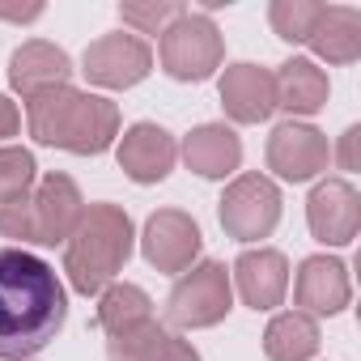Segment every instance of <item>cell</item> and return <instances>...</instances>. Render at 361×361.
Returning a JSON list of instances; mask_svg holds the SVG:
<instances>
[{"instance_id": "f546056e", "label": "cell", "mask_w": 361, "mask_h": 361, "mask_svg": "<svg viewBox=\"0 0 361 361\" xmlns=\"http://www.w3.org/2000/svg\"><path fill=\"white\" fill-rule=\"evenodd\" d=\"M0 18H5V22H35V18H43V5H26V9H0Z\"/></svg>"}, {"instance_id": "4316f807", "label": "cell", "mask_w": 361, "mask_h": 361, "mask_svg": "<svg viewBox=\"0 0 361 361\" xmlns=\"http://www.w3.org/2000/svg\"><path fill=\"white\" fill-rule=\"evenodd\" d=\"M145 361H200V353H196V344H192V340L174 336V331H166V340H161V344H157Z\"/></svg>"}, {"instance_id": "d6986e66", "label": "cell", "mask_w": 361, "mask_h": 361, "mask_svg": "<svg viewBox=\"0 0 361 361\" xmlns=\"http://www.w3.org/2000/svg\"><path fill=\"white\" fill-rule=\"evenodd\" d=\"M276 77V106H285L289 115H319L327 106V73L314 64V60H285Z\"/></svg>"}, {"instance_id": "e0dca14e", "label": "cell", "mask_w": 361, "mask_h": 361, "mask_svg": "<svg viewBox=\"0 0 361 361\" xmlns=\"http://www.w3.org/2000/svg\"><path fill=\"white\" fill-rule=\"evenodd\" d=\"M183 161L200 178H226L243 166V140L226 123H200L183 140Z\"/></svg>"}, {"instance_id": "9a60e30c", "label": "cell", "mask_w": 361, "mask_h": 361, "mask_svg": "<svg viewBox=\"0 0 361 361\" xmlns=\"http://www.w3.org/2000/svg\"><path fill=\"white\" fill-rule=\"evenodd\" d=\"M221 106L234 123H264L276 111V77L259 64H230L221 73Z\"/></svg>"}, {"instance_id": "52a82bcc", "label": "cell", "mask_w": 361, "mask_h": 361, "mask_svg": "<svg viewBox=\"0 0 361 361\" xmlns=\"http://www.w3.org/2000/svg\"><path fill=\"white\" fill-rule=\"evenodd\" d=\"M200 243H204L200 226L183 209H157L140 234V251H145L149 268H157L166 276H183L200 259Z\"/></svg>"}, {"instance_id": "9c48e42d", "label": "cell", "mask_w": 361, "mask_h": 361, "mask_svg": "<svg viewBox=\"0 0 361 361\" xmlns=\"http://www.w3.org/2000/svg\"><path fill=\"white\" fill-rule=\"evenodd\" d=\"M331 161V149H327V136L310 123H298V119H285L272 128L268 136V170L281 174L285 183H310L319 178Z\"/></svg>"}, {"instance_id": "2e32d148", "label": "cell", "mask_w": 361, "mask_h": 361, "mask_svg": "<svg viewBox=\"0 0 361 361\" xmlns=\"http://www.w3.org/2000/svg\"><path fill=\"white\" fill-rule=\"evenodd\" d=\"M68 77H73L68 51L56 47V43H43V39L22 43L13 51V60H9V85L22 98H35V94H43L51 85H68Z\"/></svg>"}, {"instance_id": "ffe728a7", "label": "cell", "mask_w": 361, "mask_h": 361, "mask_svg": "<svg viewBox=\"0 0 361 361\" xmlns=\"http://www.w3.org/2000/svg\"><path fill=\"white\" fill-rule=\"evenodd\" d=\"M319 353V323L302 310L276 314L264 331V357L268 361H310Z\"/></svg>"}, {"instance_id": "603a6c76", "label": "cell", "mask_w": 361, "mask_h": 361, "mask_svg": "<svg viewBox=\"0 0 361 361\" xmlns=\"http://www.w3.org/2000/svg\"><path fill=\"white\" fill-rule=\"evenodd\" d=\"M35 170L39 166H35V153L30 149H22V145H5V149H0V204L30 196Z\"/></svg>"}, {"instance_id": "30bf717a", "label": "cell", "mask_w": 361, "mask_h": 361, "mask_svg": "<svg viewBox=\"0 0 361 361\" xmlns=\"http://www.w3.org/2000/svg\"><path fill=\"white\" fill-rule=\"evenodd\" d=\"M30 217H35V247H60L73 238V230L85 217L81 188L68 174H43L30 192Z\"/></svg>"}, {"instance_id": "277c9868", "label": "cell", "mask_w": 361, "mask_h": 361, "mask_svg": "<svg viewBox=\"0 0 361 361\" xmlns=\"http://www.w3.org/2000/svg\"><path fill=\"white\" fill-rule=\"evenodd\" d=\"M234 306V285H230V268L221 259H204L192 264L183 276L174 281L170 298H166V323L183 327V331H200V327H217Z\"/></svg>"}, {"instance_id": "cb8c5ba5", "label": "cell", "mask_w": 361, "mask_h": 361, "mask_svg": "<svg viewBox=\"0 0 361 361\" xmlns=\"http://www.w3.org/2000/svg\"><path fill=\"white\" fill-rule=\"evenodd\" d=\"M161 340H166V327H161L157 319H149V323H140V327H132V331H123V336H111L106 357H111V361H145Z\"/></svg>"}, {"instance_id": "484cf974", "label": "cell", "mask_w": 361, "mask_h": 361, "mask_svg": "<svg viewBox=\"0 0 361 361\" xmlns=\"http://www.w3.org/2000/svg\"><path fill=\"white\" fill-rule=\"evenodd\" d=\"M0 234L13 243H35V217H30V196L0 204Z\"/></svg>"}, {"instance_id": "4fadbf2b", "label": "cell", "mask_w": 361, "mask_h": 361, "mask_svg": "<svg viewBox=\"0 0 361 361\" xmlns=\"http://www.w3.org/2000/svg\"><path fill=\"white\" fill-rule=\"evenodd\" d=\"M230 285H238V298L251 310H276L289 289V259L272 247L243 251L230 268Z\"/></svg>"}, {"instance_id": "3957f363", "label": "cell", "mask_w": 361, "mask_h": 361, "mask_svg": "<svg viewBox=\"0 0 361 361\" xmlns=\"http://www.w3.org/2000/svg\"><path fill=\"white\" fill-rule=\"evenodd\" d=\"M132 217L119 204H90L64 243V272L77 293H102L132 259Z\"/></svg>"}, {"instance_id": "7c38bea8", "label": "cell", "mask_w": 361, "mask_h": 361, "mask_svg": "<svg viewBox=\"0 0 361 361\" xmlns=\"http://www.w3.org/2000/svg\"><path fill=\"white\" fill-rule=\"evenodd\" d=\"M115 153H119V170L132 178V183H161L178 161L174 136L166 128H157V123H132L119 136Z\"/></svg>"}, {"instance_id": "7a4b0ae2", "label": "cell", "mask_w": 361, "mask_h": 361, "mask_svg": "<svg viewBox=\"0 0 361 361\" xmlns=\"http://www.w3.org/2000/svg\"><path fill=\"white\" fill-rule=\"evenodd\" d=\"M26 128L39 145L68 149L77 157H98L119 136V106L102 94L51 85L43 94L26 98Z\"/></svg>"}, {"instance_id": "5b68a950", "label": "cell", "mask_w": 361, "mask_h": 361, "mask_svg": "<svg viewBox=\"0 0 361 361\" xmlns=\"http://www.w3.org/2000/svg\"><path fill=\"white\" fill-rule=\"evenodd\" d=\"M157 56H161V68L174 77V81H209L217 68H221V60H226V43H221V35H217V22L209 18V13H192V9H183L166 30H161V47H157Z\"/></svg>"}, {"instance_id": "44dd1931", "label": "cell", "mask_w": 361, "mask_h": 361, "mask_svg": "<svg viewBox=\"0 0 361 361\" xmlns=\"http://www.w3.org/2000/svg\"><path fill=\"white\" fill-rule=\"evenodd\" d=\"M153 319V302L140 285H128V281H111L102 293H98V327L106 336H123L140 323Z\"/></svg>"}, {"instance_id": "7402d4cb", "label": "cell", "mask_w": 361, "mask_h": 361, "mask_svg": "<svg viewBox=\"0 0 361 361\" xmlns=\"http://www.w3.org/2000/svg\"><path fill=\"white\" fill-rule=\"evenodd\" d=\"M319 13H323V5H314V0H272L268 5V22L285 43H306Z\"/></svg>"}, {"instance_id": "d4e9b609", "label": "cell", "mask_w": 361, "mask_h": 361, "mask_svg": "<svg viewBox=\"0 0 361 361\" xmlns=\"http://www.w3.org/2000/svg\"><path fill=\"white\" fill-rule=\"evenodd\" d=\"M178 13L174 0H153V5H119V18H123V26H132L136 35H161Z\"/></svg>"}, {"instance_id": "6da1fadb", "label": "cell", "mask_w": 361, "mask_h": 361, "mask_svg": "<svg viewBox=\"0 0 361 361\" xmlns=\"http://www.w3.org/2000/svg\"><path fill=\"white\" fill-rule=\"evenodd\" d=\"M68 319L56 268L22 247H0V361L39 357Z\"/></svg>"}, {"instance_id": "f1b7e54d", "label": "cell", "mask_w": 361, "mask_h": 361, "mask_svg": "<svg viewBox=\"0 0 361 361\" xmlns=\"http://www.w3.org/2000/svg\"><path fill=\"white\" fill-rule=\"evenodd\" d=\"M18 128H22V111H18V102H9L5 94H0V140H5V136H18Z\"/></svg>"}, {"instance_id": "ac0fdd59", "label": "cell", "mask_w": 361, "mask_h": 361, "mask_svg": "<svg viewBox=\"0 0 361 361\" xmlns=\"http://www.w3.org/2000/svg\"><path fill=\"white\" fill-rule=\"evenodd\" d=\"M306 43L327 64H353L361 56V13L348 5H323Z\"/></svg>"}, {"instance_id": "ba28073f", "label": "cell", "mask_w": 361, "mask_h": 361, "mask_svg": "<svg viewBox=\"0 0 361 361\" xmlns=\"http://www.w3.org/2000/svg\"><path fill=\"white\" fill-rule=\"evenodd\" d=\"M81 73L90 77V85L102 90H132L153 73V51L145 39L136 35H102L98 43L85 47Z\"/></svg>"}, {"instance_id": "8992f818", "label": "cell", "mask_w": 361, "mask_h": 361, "mask_svg": "<svg viewBox=\"0 0 361 361\" xmlns=\"http://www.w3.org/2000/svg\"><path fill=\"white\" fill-rule=\"evenodd\" d=\"M217 217L234 243H259L281 221V188L268 174H238L217 204Z\"/></svg>"}, {"instance_id": "83f0119b", "label": "cell", "mask_w": 361, "mask_h": 361, "mask_svg": "<svg viewBox=\"0 0 361 361\" xmlns=\"http://www.w3.org/2000/svg\"><path fill=\"white\" fill-rule=\"evenodd\" d=\"M357 140H361V128H348L340 136V153H336L340 170H357Z\"/></svg>"}, {"instance_id": "5bb4252c", "label": "cell", "mask_w": 361, "mask_h": 361, "mask_svg": "<svg viewBox=\"0 0 361 361\" xmlns=\"http://www.w3.org/2000/svg\"><path fill=\"white\" fill-rule=\"evenodd\" d=\"M353 298V285H348V268L331 255H310L302 259L298 268V281H293V302L302 306V314L310 319H327V314H340Z\"/></svg>"}, {"instance_id": "8fae6325", "label": "cell", "mask_w": 361, "mask_h": 361, "mask_svg": "<svg viewBox=\"0 0 361 361\" xmlns=\"http://www.w3.org/2000/svg\"><path fill=\"white\" fill-rule=\"evenodd\" d=\"M310 234L323 247H348L361 230V196L348 178H323L306 200Z\"/></svg>"}]
</instances>
